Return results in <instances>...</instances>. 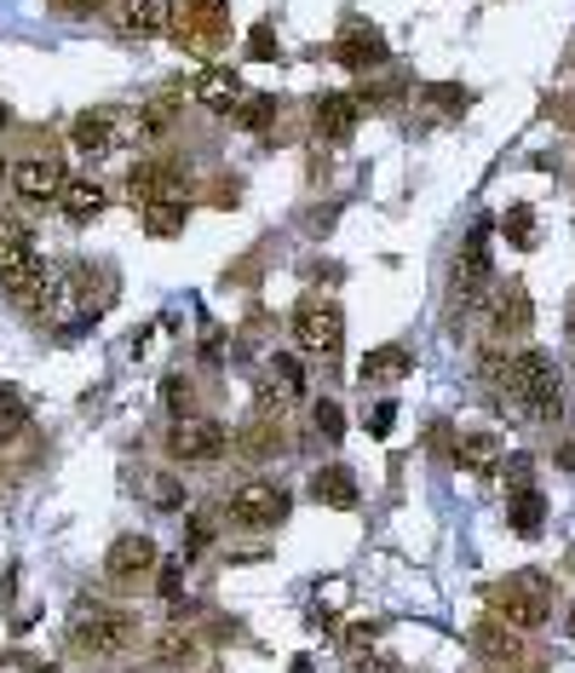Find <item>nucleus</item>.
<instances>
[{
    "mask_svg": "<svg viewBox=\"0 0 575 673\" xmlns=\"http://www.w3.org/2000/svg\"><path fill=\"white\" fill-rule=\"evenodd\" d=\"M495 392H500V397H513L529 420H558V415H564L558 368L541 357V352H513V357H506V375H500Z\"/></svg>",
    "mask_w": 575,
    "mask_h": 673,
    "instance_id": "nucleus-1",
    "label": "nucleus"
},
{
    "mask_svg": "<svg viewBox=\"0 0 575 673\" xmlns=\"http://www.w3.org/2000/svg\"><path fill=\"white\" fill-rule=\"evenodd\" d=\"M132 645V616L116 611V604H76L70 616V651L76 656H92V662H110Z\"/></svg>",
    "mask_w": 575,
    "mask_h": 673,
    "instance_id": "nucleus-2",
    "label": "nucleus"
},
{
    "mask_svg": "<svg viewBox=\"0 0 575 673\" xmlns=\"http://www.w3.org/2000/svg\"><path fill=\"white\" fill-rule=\"evenodd\" d=\"M41 299H47V317L58 328H81V323L98 317V306H92V271H87V265H76V259L58 265V271L47 277Z\"/></svg>",
    "mask_w": 575,
    "mask_h": 673,
    "instance_id": "nucleus-3",
    "label": "nucleus"
},
{
    "mask_svg": "<svg viewBox=\"0 0 575 673\" xmlns=\"http://www.w3.org/2000/svg\"><path fill=\"white\" fill-rule=\"evenodd\" d=\"M489 604H495V616L506 627H518V633H529V627H541V622L553 616V593H547V582H541L535 570L513 576L506 587H489Z\"/></svg>",
    "mask_w": 575,
    "mask_h": 673,
    "instance_id": "nucleus-4",
    "label": "nucleus"
},
{
    "mask_svg": "<svg viewBox=\"0 0 575 673\" xmlns=\"http://www.w3.org/2000/svg\"><path fill=\"white\" fill-rule=\"evenodd\" d=\"M294 340H299V352L334 363L346 346V311L334 306V299H306V306L294 311Z\"/></svg>",
    "mask_w": 575,
    "mask_h": 673,
    "instance_id": "nucleus-5",
    "label": "nucleus"
},
{
    "mask_svg": "<svg viewBox=\"0 0 575 673\" xmlns=\"http://www.w3.org/2000/svg\"><path fill=\"white\" fill-rule=\"evenodd\" d=\"M47 259H41V248L36 243H0V294L7 299H18V306H29V299H41V288H47Z\"/></svg>",
    "mask_w": 575,
    "mask_h": 673,
    "instance_id": "nucleus-6",
    "label": "nucleus"
},
{
    "mask_svg": "<svg viewBox=\"0 0 575 673\" xmlns=\"http://www.w3.org/2000/svg\"><path fill=\"white\" fill-rule=\"evenodd\" d=\"M225 426L219 420H201V415H179L174 426H167V455L174 461H190V466H208L225 455Z\"/></svg>",
    "mask_w": 575,
    "mask_h": 673,
    "instance_id": "nucleus-7",
    "label": "nucleus"
},
{
    "mask_svg": "<svg viewBox=\"0 0 575 673\" xmlns=\"http://www.w3.org/2000/svg\"><path fill=\"white\" fill-rule=\"evenodd\" d=\"M288 507H294V501H288L282 484H242V489H230V501H225V513H230L236 524H248V530L282 524Z\"/></svg>",
    "mask_w": 575,
    "mask_h": 673,
    "instance_id": "nucleus-8",
    "label": "nucleus"
},
{
    "mask_svg": "<svg viewBox=\"0 0 575 673\" xmlns=\"http://www.w3.org/2000/svg\"><path fill=\"white\" fill-rule=\"evenodd\" d=\"M63 167L52 161V156H23V161H12V190L23 196V201H52V196H63Z\"/></svg>",
    "mask_w": 575,
    "mask_h": 673,
    "instance_id": "nucleus-9",
    "label": "nucleus"
},
{
    "mask_svg": "<svg viewBox=\"0 0 575 673\" xmlns=\"http://www.w3.org/2000/svg\"><path fill=\"white\" fill-rule=\"evenodd\" d=\"M132 201H145V208H156V201H179V208H190L179 167H161V161L132 167Z\"/></svg>",
    "mask_w": 575,
    "mask_h": 673,
    "instance_id": "nucleus-10",
    "label": "nucleus"
},
{
    "mask_svg": "<svg viewBox=\"0 0 575 673\" xmlns=\"http://www.w3.org/2000/svg\"><path fill=\"white\" fill-rule=\"evenodd\" d=\"M150 564H156V542H150V535H116L110 553H105V576L110 582H139Z\"/></svg>",
    "mask_w": 575,
    "mask_h": 673,
    "instance_id": "nucleus-11",
    "label": "nucleus"
},
{
    "mask_svg": "<svg viewBox=\"0 0 575 673\" xmlns=\"http://www.w3.org/2000/svg\"><path fill=\"white\" fill-rule=\"evenodd\" d=\"M472 651H478L484 662H495V667H513L524 656V639H518V627H506L500 616H489V622L472 627Z\"/></svg>",
    "mask_w": 575,
    "mask_h": 673,
    "instance_id": "nucleus-12",
    "label": "nucleus"
},
{
    "mask_svg": "<svg viewBox=\"0 0 575 673\" xmlns=\"http://www.w3.org/2000/svg\"><path fill=\"white\" fill-rule=\"evenodd\" d=\"M174 29V0H127L121 7V36L132 41H156Z\"/></svg>",
    "mask_w": 575,
    "mask_h": 673,
    "instance_id": "nucleus-13",
    "label": "nucleus"
},
{
    "mask_svg": "<svg viewBox=\"0 0 575 673\" xmlns=\"http://www.w3.org/2000/svg\"><path fill=\"white\" fill-rule=\"evenodd\" d=\"M317 132L328 145H346L357 132V98L351 92H323L317 98Z\"/></svg>",
    "mask_w": 575,
    "mask_h": 673,
    "instance_id": "nucleus-14",
    "label": "nucleus"
},
{
    "mask_svg": "<svg viewBox=\"0 0 575 673\" xmlns=\"http://www.w3.org/2000/svg\"><path fill=\"white\" fill-rule=\"evenodd\" d=\"M415 368V352L409 346H375L363 363H357V380L363 386H391V380H403Z\"/></svg>",
    "mask_w": 575,
    "mask_h": 673,
    "instance_id": "nucleus-15",
    "label": "nucleus"
},
{
    "mask_svg": "<svg viewBox=\"0 0 575 673\" xmlns=\"http://www.w3.org/2000/svg\"><path fill=\"white\" fill-rule=\"evenodd\" d=\"M58 208H63V219L70 225H87V219H98L110 208V190L98 185V179H70L63 185V196H58Z\"/></svg>",
    "mask_w": 575,
    "mask_h": 673,
    "instance_id": "nucleus-16",
    "label": "nucleus"
},
{
    "mask_svg": "<svg viewBox=\"0 0 575 673\" xmlns=\"http://www.w3.org/2000/svg\"><path fill=\"white\" fill-rule=\"evenodd\" d=\"M196 98H201V110L230 116V110H242L248 87H242V76H230V70H208V76L196 81Z\"/></svg>",
    "mask_w": 575,
    "mask_h": 673,
    "instance_id": "nucleus-17",
    "label": "nucleus"
},
{
    "mask_svg": "<svg viewBox=\"0 0 575 673\" xmlns=\"http://www.w3.org/2000/svg\"><path fill=\"white\" fill-rule=\"evenodd\" d=\"M334 58H340L346 70H368V63H386V41H380L368 23H351L346 36L334 41Z\"/></svg>",
    "mask_w": 575,
    "mask_h": 673,
    "instance_id": "nucleus-18",
    "label": "nucleus"
},
{
    "mask_svg": "<svg viewBox=\"0 0 575 673\" xmlns=\"http://www.w3.org/2000/svg\"><path fill=\"white\" fill-rule=\"evenodd\" d=\"M311 495L323 501V507H334V513H351L357 507V478L346 473V466H317V473H311Z\"/></svg>",
    "mask_w": 575,
    "mask_h": 673,
    "instance_id": "nucleus-19",
    "label": "nucleus"
},
{
    "mask_svg": "<svg viewBox=\"0 0 575 673\" xmlns=\"http://www.w3.org/2000/svg\"><path fill=\"white\" fill-rule=\"evenodd\" d=\"M455 466H466V473L489 478L495 466H500V437H495V432H466L460 444H455Z\"/></svg>",
    "mask_w": 575,
    "mask_h": 673,
    "instance_id": "nucleus-20",
    "label": "nucleus"
},
{
    "mask_svg": "<svg viewBox=\"0 0 575 673\" xmlns=\"http://www.w3.org/2000/svg\"><path fill=\"white\" fill-rule=\"evenodd\" d=\"M116 110H87V116H76V150L81 156H105L110 145H116Z\"/></svg>",
    "mask_w": 575,
    "mask_h": 673,
    "instance_id": "nucleus-21",
    "label": "nucleus"
},
{
    "mask_svg": "<svg viewBox=\"0 0 575 673\" xmlns=\"http://www.w3.org/2000/svg\"><path fill=\"white\" fill-rule=\"evenodd\" d=\"M506 524H513L518 535H541V524H547V495H541L535 484L513 489V501H506Z\"/></svg>",
    "mask_w": 575,
    "mask_h": 673,
    "instance_id": "nucleus-22",
    "label": "nucleus"
},
{
    "mask_svg": "<svg viewBox=\"0 0 575 673\" xmlns=\"http://www.w3.org/2000/svg\"><path fill=\"white\" fill-rule=\"evenodd\" d=\"M196 656V633L190 627H156V639H150V662L156 667H185Z\"/></svg>",
    "mask_w": 575,
    "mask_h": 673,
    "instance_id": "nucleus-23",
    "label": "nucleus"
},
{
    "mask_svg": "<svg viewBox=\"0 0 575 673\" xmlns=\"http://www.w3.org/2000/svg\"><path fill=\"white\" fill-rule=\"evenodd\" d=\"M495 334H524L529 323H535V311H529V294L524 288H506V294H495Z\"/></svg>",
    "mask_w": 575,
    "mask_h": 673,
    "instance_id": "nucleus-24",
    "label": "nucleus"
},
{
    "mask_svg": "<svg viewBox=\"0 0 575 673\" xmlns=\"http://www.w3.org/2000/svg\"><path fill=\"white\" fill-rule=\"evenodd\" d=\"M236 444H242V455L265 461V455H277V449H282V432L270 426V420H254V426H242V432H236Z\"/></svg>",
    "mask_w": 575,
    "mask_h": 673,
    "instance_id": "nucleus-25",
    "label": "nucleus"
},
{
    "mask_svg": "<svg viewBox=\"0 0 575 673\" xmlns=\"http://www.w3.org/2000/svg\"><path fill=\"white\" fill-rule=\"evenodd\" d=\"M23 426H29V403H23V392L0 386V444H12Z\"/></svg>",
    "mask_w": 575,
    "mask_h": 673,
    "instance_id": "nucleus-26",
    "label": "nucleus"
},
{
    "mask_svg": "<svg viewBox=\"0 0 575 673\" xmlns=\"http://www.w3.org/2000/svg\"><path fill=\"white\" fill-rule=\"evenodd\" d=\"M185 214L190 208H179V201H156V208H145V230H150V237H179Z\"/></svg>",
    "mask_w": 575,
    "mask_h": 673,
    "instance_id": "nucleus-27",
    "label": "nucleus"
},
{
    "mask_svg": "<svg viewBox=\"0 0 575 673\" xmlns=\"http://www.w3.org/2000/svg\"><path fill=\"white\" fill-rule=\"evenodd\" d=\"M270 116H277V98H270V92H259V98H242V110H236V121H242V127H265Z\"/></svg>",
    "mask_w": 575,
    "mask_h": 673,
    "instance_id": "nucleus-28",
    "label": "nucleus"
},
{
    "mask_svg": "<svg viewBox=\"0 0 575 673\" xmlns=\"http://www.w3.org/2000/svg\"><path fill=\"white\" fill-rule=\"evenodd\" d=\"M208 547H214V524H208V518H190V524H185V558L208 553Z\"/></svg>",
    "mask_w": 575,
    "mask_h": 673,
    "instance_id": "nucleus-29",
    "label": "nucleus"
},
{
    "mask_svg": "<svg viewBox=\"0 0 575 673\" xmlns=\"http://www.w3.org/2000/svg\"><path fill=\"white\" fill-rule=\"evenodd\" d=\"M248 58H259V63H270V58H282L277 36H270V23H259L254 36H248Z\"/></svg>",
    "mask_w": 575,
    "mask_h": 673,
    "instance_id": "nucleus-30",
    "label": "nucleus"
},
{
    "mask_svg": "<svg viewBox=\"0 0 575 673\" xmlns=\"http://www.w3.org/2000/svg\"><path fill=\"white\" fill-rule=\"evenodd\" d=\"M317 432L328 437V444H340V432H346V415H340V409H334V403H328V397L317 403Z\"/></svg>",
    "mask_w": 575,
    "mask_h": 673,
    "instance_id": "nucleus-31",
    "label": "nucleus"
},
{
    "mask_svg": "<svg viewBox=\"0 0 575 673\" xmlns=\"http://www.w3.org/2000/svg\"><path fill=\"white\" fill-rule=\"evenodd\" d=\"M506 237H513L518 248H529V243H535V225H529V208H513V214H506Z\"/></svg>",
    "mask_w": 575,
    "mask_h": 673,
    "instance_id": "nucleus-32",
    "label": "nucleus"
},
{
    "mask_svg": "<svg viewBox=\"0 0 575 673\" xmlns=\"http://www.w3.org/2000/svg\"><path fill=\"white\" fill-rule=\"evenodd\" d=\"M185 12H190L196 23H219V18L230 12V0H185Z\"/></svg>",
    "mask_w": 575,
    "mask_h": 673,
    "instance_id": "nucleus-33",
    "label": "nucleus"
},
{
    "mask_svg": "<svg viewBox=\"0 0 575 673\" xmlns=\"http://www.w3.org/2000/svg\"><path fill=\"white\" fill-rule=\"evenodd\" d=\"M391 426H397V403H375V415H368V432H375V437H391Z\"/></svg>",
    "mask_w": 575,
    "mask_h": 673,
    "instance_id": "nucleus-34",
    "label": "nucleus"
},
{
    "mask_svg": "<svg viewBox=\"0 0 575 673\" xmlns=\"http://www.w3.org/2000/svg\"><path fill=\"white\" fill-rule=\"evenodd\" d=\"M161 392H167V409H179V415L190 409V380H179V375H167V386H161Z\"/></svg>",
    "mask_w": 575,
    "mask_h": 673,
    "instance_id": "nucleus-35",
    "label": "nucleus"
},
{
    "mask_svg": "<svg viewBox=\"0 0 575 673\" xmlns=\"http://www.w3.org/2000/svg\"><path fill=\"white\" fill-rule=\"evenodd\" d=\"M426 98L444 110H466V87H426Z\"/></svg>",
    "mask_w": 575,
    "mask_h": 673,
    "instance_id": "nucleus-36",
    "label": "nucleus"
},
{
    "mask_svg": "<svg viewBox=\"0 0 575 673\" xmlns=\"http://www.w3.org/2000/svg\"><path fill=\"white\" fill-rule=\"evenodd\" d=\"M529 473H535L529 455H513V461H506V484H513V489H529Z\"/></svg>",
    "mask_w": 575,
    "mask_h": 673,
    "instance_id": "nucleus-37",
    "label": "nucleus"
},
{
    "mask_svg": "<svg viewBox=\"0 0 575 673\" xmlns=\"http://www.w3.org/2000/svg\"><path fill=\"white\" fill-rule=\"evenodd\" d=\"M150 501H156V507H179L185 495H179V484H174V478H150Z\"/></svg>",
    "mask_w": 575,
    "mask_h": 673,
    "instance_id": "nucleus-38",
    "label": "nucleus"
},
{
    "mask_svg": "<svg viewBox=\"0 0 575 673\" xmlns=\"http://www.w3.org/2000/svg\"><path fill=\"white\" fill-rule=\"evenodd\" d=\"M375 633H380L375 622H351V627H346V645H351V651H363V645H375Z\"/></svg>",
    "mask_w": 575,
    "mask_h": 673,
    "instance_id": "nucleus-39",
    "label": "nucleus"
},
{
    "mask_svg": "<svg viewBox=\"0 0 575 673\" xmlns=\"http://www.w3.org/2000/svg\"><path fill=\"white\" fill-rule=\"evenodd\" d=\"M179 582H185V558H174V564L161 570V593H167V598H179Z\"/></svg>",
    "mask_w": 575,
    "mask_h": 673,
    "instance_id": "nucleus-40",
    "label": "nucleus"
},
{
    "mask_svg": "<svg viewBox=\"0 0 575 673\" xmlns=\"http://www.w3.org/2000/svg\"><path fill=\"white\" fill-rule=\"evenodd\" d=\"M351 673H397V662H391V656H357Z\"/></svg>",
    "mask_w": 575,
    "mask_h": 673,
    "instance_id": "nucleus-41",
    "label": "nucleus"
},
{
    "mask_svg": "<svg viewBox=\"0 0 575 673\" xmlns=\"http://www.w3.org/2000/svg\"><path fill=\"white\" fill-rule=\"evenodd\" d=\"M558 466H564V473H575V444H564V449H558Z\"/></svg>",
    "mask_w": 575,
    "mask_h": 673,
    "instance_id": "nucleus-42",
    "label": "nucleus"
},
{
    "mask_svg": "<svg viewBox=\"0 0 575 673\" xmlns=\"http://www.w3.org/2000/svg\"><path fill=\"white\" fill-rule=\"evenodd\" d=\"M569 633H575V611H569Z\"/></svg>",
    "mask_w": 575,
    "mask_h": 673,
    "instance_id": "nucleus-43",
    "label": "nucleus"
},
{
    "mask_svg": "<svg viewBox=\"0 0 575 673\" xmlns=\"http://www.w3.org/2000/svg\"><path fill=\"white\" fill-rule=\"evenodd\" d=\"M36 673H52V667H36Z\"/></svg>",
    "mask_w": 575,
    "mask_h": 673,
    "instance_id": "nucleus-44",
    "label": "nucleus"
},
{
    "mask_svg": "<svg viewBox=\"0 0 575 673\" xmlns=\"http://www.w3.org/2000/svg\"><path fill=\"white\" fill-rule=\"evenodd\" d=\"M0 174H7V161H0Z\"/></svg>",
    "mask_w": 575,
    "mask_h": 673,
    "instance_id": "nucleus-45",
    "label": "nucleus"
}]
</instances>
